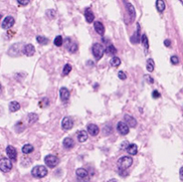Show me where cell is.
<instances>
[{"label":"cell","mask_w":183,"mask_h":182,"mask_svg":"<svg viewBox=\"0 0 183 182\" xmlns=\"http://www.w3.org/2000/svg\"><path fill=\"white\" fill-rule=\"evenodd\" d=\"M31 173L36 178H43V177H45L48 174V169L44 165H36L35 167H33Z\"/></svg>","instance_id":"cell-1"},{"label":"cell","mask_w":183,"mask_h":182,"mask_svg":"<svg viewBox=\"0 0 183 182\" xmlns=\"http://www.w3.org/2000/svg\"><path fill=\"white\" fill-rule=\"evenodd\" d=\"M132 162H133V159L131 156H123L118 160V165L120 169L127 170L128 167H131L132 165Z\"/></svg>","instance_id":"cell-2"},{"label":"cell","mask_w":183,"mask_h":182,"mask_svg":"<svg viewBox=\"0 0 183 182\" xmlns=\"http://www.w3.org/2000/svg\"><path fill=\"white\" fill-rule=\"evenodd\" d=\"M92 52H93L94 57H95L97 60H100L105 54V48L102 44L96 43V44H94L92 47Z\"/></svg>","instance_id":"cell-3"},{"label":"cell","mask_w":183,"mask_h":182,"mask_svg":"<svg viewBox=\"0 0 183 182\" xmlns=\"http://www.w3.org/2000/svg\"><path fill=\"white\" fill-rule=\"evenodd\" d=\"M44 161H45L47 166H49L50 168H54L58 165V163H59V159H58V157L55 156V155L49 154L44 158Z\"/></svg>","instance_id":"cell-4"},{"label":"cell","mask_w":183,"mask_h":182,"mask_svg":"<svg viewBox=\"0 0 183 182\" xmlns=\"http://www.w3.org/2000/svg\"><path fill=\"white\" fill-rule=\"evenodd\" d=\"M12 169V162L8 158L0 159V170L3 172H9Z\"/></svg>","instance_id":"cell-5"},{"label":"cell","mask_w":183,"mask_h":182,"mask_svg":"<svg viewBox=\"0 0 183 182\" xmlns=\"http://www.w3.org/2000/svg\"><path fill=\"white\" fill-rule=\"evenodd\" d=\"M61 126H62V128H63L64 130H69L73 127L74 122L70 117H66V118H63V121H62Z\"/></svg>","instance_id":"cell-6"},{"label":"cell","mask_w":183,"mask_h":182,"mask_svg":"<svg viewBox=\"0 0 183 182\" xmlns=\"http://www.w3.org/2000/svg\"><path fill=\"white\" fill-rule=\"evenodd\" d=\"M76 174H77L78 178H80L81 180H84L86 182H88L89 180H90L89 173H88V171L86 169H85V168H79V169H77V171H76Z\"/></svg>","instance_id":"cell-7"},{"label":"cell","mask_w":183,"mask_h":182,"mask_svg":"<svg viewBox=\"0 0 183 182\" xmlns=\"http://www.w3.org/2000/svg\"><path fill=\"white\" fill-rule=\"evenodd\" d=\"M117 130L122 135H127L129 132V127L127 126V125L123 122H119L118 126H117Z\"/></svg>","instance_id":"cell-8"},{"label":"cell","mask_w":183,"mask_h":182,"mask_svg":"<svg viewBox=\"0 0 183 182\" xmlns=\"http://www.w3.org/2000/svg\"><path fill=\"white\" fill-rule=\"evenodd\" d=\"M14 23H15V20L12 16H6L2 22V28L5 30H8L14 25Z\"/></svg>","instance_id":"cell-9"},{"label":"cell","mask_w":183,"mask_h":182,"mask_svg":"<svg viewBox=\"0 0 183 182\" xmlns=\"http://www.w3.org/2000/svg\"><path fill=\"white\" fill-rule=\"evenodd\" d=\"M65 44H66L67 49H68L71 53H75L78 51V45L76 43H73V41L70 38H67L65 40Z\"/></svg>","instance_id":"cell-10"},{"label":"cell","mask_w":183,"mask_h":182,"mask_svg":"<svg viewBox=\"0 0 183 182\" xmlns=\"http://www.w3.org/2000/svg\"><path fill=\"white\" fill-rule=\"evenodd\" d=\"M6 153L8 155V157H9V159H11V160H16L17 159V151H16L14 146L8 145L6 148Z\"/></svg>","instance_id":"cell-11"},{"label":"cell","mask_w":183,"mask_h":182,"mask_svg":"<svg viewBox=\"0 0 183 182\" xmlns=\"http://www.w3.org/2000/svg\"><path fill=\"white\" fill-rule=\"evenodd\" d=\"M87 132H89L92 136H96L99 134L100 132V128L97 125H94V123H90V125H88L87 126Z\"/></svg>","instance_id":"cell-12"},{"label":"cell","mask_w":183,"mask_h":182,"mask_svg":"<svg viewBox=\"0 0 183 182\" xmlns=\"http://www.w3.org/2000/svg\"><path fill=\"white\" fill-rule=\"evenodd\" d=\"M123 119H124V122L127 123L128 127L129 126H131V127H135L136 125H137L136 119L133 118V117H131V115H129V114H126V115H124Z\"/></svg>","instance_id":"cell-13"},{"label":"cell","mask_w":183,"mask_h":182,"mask_svg":"<svg viewBox=\"0 0 183 182\" xmlns=\"http://www.w3.org/2000/svg\"><path fill=\"white\" fill-rule=\"evenodd\" d=\"M127 8L129 15V23H132L135 19V9L131 3H127Z\"/></svg>","instance_id":"cell-14"},{"label":"cell","mask_w":183,"mask_h":182,"mask_svg":"<svg viewBox=\"0 0 183 182\" xmlns=\"http://www.w3.org/2000/svg\"><path fill=\"white\" fill-rule=\"evenodd\" d=\"M23 53L28 57L33 56L34 53H35L34 46L32 45V44H26V45L24 46V48H23Z\"/></svg>","instance_id":"cell-15"},{"label":"cell","mask_w":183,"mask_h":182,"mask_svg":"<svg viewBox=\"0 0 183 182\" xmlns=\"http://www.w3.org/2000/svg\"><path fill=\"white\" fill-rule=\"evenodd\" d=\"M94 27H95V30H96V32L98 34H100V35H104L105 34V26L102 25V22L100 21H96L95 23H94Z\"/></svg>","instance_id":"cell-16"},{"label":"cell","mask_w":183,"mask_h":182,"mask_svg":"<svg viewBox=\"0 0 183 182\" xmlns=\"http://www.w3.org/2000/svg\"><path fill=\"white\" fill-rule=\"evenodd\" d=\"M60 97H61V100L63 101H67L69 100V97H70V92L69 90L67 88L63 87V88H61V90H60Z\"/></svg>","instance_id":"cell-17"},{"label":"cell","mask_w":183,"mask_h":182,"mask_svg":"<svg viewBox=\"0 0 183 182\" xmlns=\"http://www.w3.org/2000/svg\"><path fill=\"white\" fill-rule=\"evenodd\" d=\"M126 150L128 152V154H131V155H136V153L138 151V147H137V145L135 144V143H129L127 145V147L126 148Z\"/></svg>","instance_id":"cell-18"},{"label":"cell","mask_w":183,"mask_h":182,"mask_svg":"<svg viewBox=\"0 0 183 182\" xmlns=\"http://www.w3.org/2000/svg\"><path fill=\"white\" fill-rule=\"evenodd\" d=\"M85 18H86L88 23H93L94 20H95V15H94L92 10L89 9V8L85 10Z\"/></svg>","instance_id":"cell-19"},{"label":"cell","mask_w":183,"mask_h":182,"mask_svg":"<svg viewBox=\"0 0 183 182\" xmlns=\"http://www.w3.org/2000/svg\"><path fill=\"white\" fill-rule=\"evenodd\" d=\"M77 137L80 143H85L88 139V132L86 130H80L77 134Z\"/></svg>","instance_id":"cell-20"},{"label":"cell","mask_w":183,"mask_h":182,"mask_svg":"<svg viewBox=\"0 0 183 182\" xmlns=\"http://www.w3.org/2000/svg\"><path fill=\"white\" fill-rule=\"evenodd\" d=\"M74 144H75L74 140L71 139V137H67V139H65L63 140V145H64V147L67 148V149L72 148L73 146H74Z\"/></svg>","instance_id":"cell-21"},{"label":"cell","mask_w":183,"mask_h":182,"mask_svg":"<svg viewBox=\"0 0 183 182\" xmlns=\"http://www.w3.org/2000/svg\"><path fill=\"white\" fill-rule=\"evenodd\" d=\"M20 110V104L17 101H11L9 104V110L11 113H15L17 110Z\"/></svg>","instance_id":"cell-22"},{"label":"cell","mask_w":183,"mask_h":182,"mask_svg":"<svg viewBox=\"0 0 183 182\" xmlns=\"http://www.w3.org/2000/svg\"><path fill=\"white\" fill-rule=\"evenodd\" d=\"M33 150H34L33 145L30 143L25 144V145H23V147H22V152L24 154H29L31 152H33Z\"/></svg>","instance_id":"cell-23"},{"label":"cell","mask_w":183,"mask_h":182,"mask_svg":"<svg viewBox=\"0 0 183 182\" xmlns=\"http://www.w3.org/2000/svg\"><path fill=\"white\" fill-rule=\"evenodd\" d=\"M165 2L163 0H156V9H157L159 12H163L165 10Z\"/></svg>","instance_id":"cell-24"},{"label":"cell","mask_w":183,"mask_h":182,"mask_svg":"<svg viewBox=\"0 0 183 182\" xmlns=\"http://www.w3.org/2000/svg\"><path fill=\"white\" fill-rule=\"evenodd\" d=\"M106 52V54L108 55H110V56H113V55H114V54H117V49H115V47L114 46V45H109L108 47L106 48V50H105Z\"/></svg>","instance_id":"cell-25"},{"label":"cell","mask_w":183,"mask_h":182,"mask_svg":"<svg viewBox=\"0 0 183 182\" xmlns=\"http://www.w3.org/2000/svg\"><path fill=\"white\" fill-rule=\"evenodd\" d=\"M120 63H122V61H120V59L119 57H113L111 58V60L110 62V66H113V67H119V66L120 65Z\"/></svg>","instance_id":"cell-26"},{"label":"cell","mask_w":183,"mask_h":182,"mask_svg":"<svg viewBox=\"0 0 183 182\" xmlns=\"http://www.w3.org/2000/svg\"><path fill=\"white\" fill-rule=\"evenodd\" d=\"M146 69L148 72H153L154 70V61L152 59H148L146 61Z\"/></svg>","instance_id":"cell-27"},{"label":"cell","mask_w":183,"mask_h":182,"mask_svg":"<svg viewBox=\"0 0 183 182\" xmlns=\"http://www.w3.org/2000/svg\"><path fill=\"white\" fill-rule=\"evenodd\" d=\"M139 31H140L139 24H137V31L135 33V35H133V37H131V42H133V43L139 42Z\"/></svg>","instance_id":"cell-28"},{"label":"cell","mask_w":183,"mask_h":182,"mask_svg":"<svg viewBox=\"0 0 183 182\" xmlns=\"http://www.w3.org/2000/svg\"><path fill=\"white\" fill-rule=\"evenodd\" d=\"M141 43H142V45H143L145 50H147L148 47H149V45H148V39H147V36L145 34L141 35Z\"/></svg>","instance_id":"cell-29"},{"label":"cell","mask_w":183,"mask_h":182,"mask_svg":"<svg viewBox=\"0 0 183 182\" xmlns=\"http://www.w3.org/2000/svg\"><path fill=\"white\" fill-rule=\"evenodd\" d=\"M38 121V115L36 114H29L28 115V122L30 123H34Z\"/></svg>","instance_id":"cell-30"},{"label":"cell","mask_w":183,"mask_h":182,"mask_svg":"<svg viewBox=\"0 0 183 182\" xmlns=\"http://www.w3.org/2000/svg\"><path fill=\"white\" fill-rule=\"evenodd\" d=\"M54 44L57 47H61L62 44H63V38H62V36L58 35V36L54 39Z\"/></svg>","instance_id":"cell-31"},{"label":"cell","mask_w":183,"mask_h":182,"mask_svg":"<svg viewBox=\"0 0 183 182\" xmlns=\"http://www.w3.org/2000/svg\"><path fill=\"white\" fill-rule=\"evenodd\" d=\"M36 40H37V42H38V43L42 44V45H46V44H47V43L49 42L48 38L44 37V36H37Z\"/></svg>","instance_id":"cell-32"},{"label":"cell","mask_w":183,"mask_h":182,"mask_svg":"<svg viewBox=\"0 0 183 182\" xmlns=\"http://www.w3.org/2000/svg\"><path fill=\"white\" fill-rule=\"evenodd\" d=\"M72 71V66L70 64H66L63 68V75L64 76H67V75H69V73Z\"/></svg>","instance_id":"cell-33"},{"label":"cell","mask_w":183,"mask_h":182,"mask_svg":"<svg viewBox=\"0 0 183 182\" xmlns=\"http://www.w3.org/2000/svg\"><path fill=\"white\" fill-rule=\"evenodd\" d=\"M170 61H171V63L173 65H177L178 63H179V59H178V57L177 56H172L170 58Z\"/></svg>","instance_id":"cell-34"},{"label":"cell","mask_w":183,"mask_h":182,"mask_svg":"<svg viewBox=\"0 0 183 182\" xmlns=\"http://www.w3.org/2000/svg\"><path fill=\"white\" fill-rule=\"evenodd\" d=\"M119 78L120 79V80H126L127 79V75H126V73L124 72H123V71H120V72H119Z\"/></svg>","instance_id":"cell-35"},{"label":"cell","mask_w":183,"mask_h":182,"mask_svg":"<svg viewBox=\"0 0 183 182\" xmlns=\"http://www.w3.org/2000/svg\"><path fill=\"white\" fill-rule=\"evenodd\" d=\"M17 2H18L20 5L25 6V5H27V4L30 2V0H17Z\"/></svg>","instance_id":"cell-36"},{"label":"cell","mask_w":183,"mask_h":182,"mask_svg":"<svg viewBox=\"0 0 183 182\" xmlns=\"http://www.w3.org/2000/svg\"><path fill=\"white\" fill-rule=\"evenodd\" d=\"M152 97H154V99H157V97H160V94H159V93L157 92V91H153L152 92Z\"/></svg>","instance_id":"cell-37"},{"label":"cell","mask_w":183,"mask_h":182,"mask_svg":"<svg viewBox=\"0 0 183 182\" xmlns=\"http://www.w3.org/2000/svg\"><path fill=\"white\" fill-rule=\"evenodd\" d=\"M164 45H165V47H170L171 46V41L170 40H165Z\"/></svg>","instance_id":"cell-38"},{"label":"cell","mask_w":183,"mask_h":182,"mask_svg":"<svg viewBox=\"0 0 183 182\" xmlns=\"http://www.w3.org/2000/svg\"><path fill=\"white\" fill-rule=\"evenodd\" d=\"M182 172H183V168L181 167L179 170V174H180V180H183V176H182Z\"/></svg>","instance_id":"cell-39"},{"label":"cell","mask_w":183,"mask_h":182,"mask_svg":"<svg viewBox=\"0 0 183 182\" xmlns=\"http://www.w3.org/2000/svg\"><path fill=\"white\" fill-rule=\"evenodd\" d=\"M109 182H117V180H115V179H111V180H110Z\"/></svg>","instance_id":"cell-40"},{"label":"cell","mask_w":183,"mask_h":182,"mask_svg":"<svg viewBox=\"0 0 183 182\" xmlns=\"http://www.w3.org/2000/svg\"><path fill=\"white\" fill-rule=\"evenodd\" d=\"M1 90H2V86L0 85V92H1Z\"/></svg>","instance_id":"cell-41"},{"label":"cell","mask_w":183,"mask_h":182,"mask_svg":"<svg viewBox=\"0 0 183 182\" xmlns=\"http://www.w3.org/2000/svg\"><path fill=\"white\" fill-rule=\"evenodd\" d=\"M0 19H1V15H0Z\"/></svg>","instance_id":"cell-42"}]
</instances>
